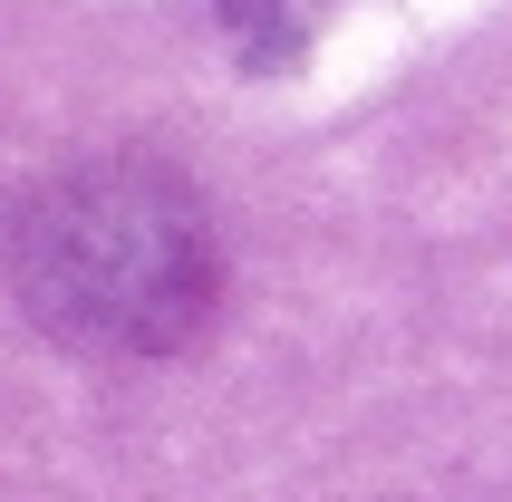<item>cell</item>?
Returning a JSON list of instances; mask_svg holds the SVG:
<instances>
[{
    "instance_id": "obj_1",
    "label": "cell",
    "mask_w": 512,
    "mask_h": 502,
    "mask_svg": "<svg viewBox=\"0 0 512 502\" xmlns=\"http://www.w3.org/2000/svg\"><path fill=\"white\" fill-rule=\"evenodd\" d=\"M213 213L165 155L58 165L10 213V290L87 358H165L213 309Z\"/></svg>"
},
{
    "instance_id": "obj_2",
    "label": "cell",
    "mask_w": 512,
    "mask_h": 502,
    "mask_svg": "<svg viewBox=\"0 0 512 502\" xmlns=\"http://www.w3.org/2000/svg\"><path fill=\"white\" fill-rule=\"evenodd\" d=\"M223 20H232V39H242L252 58H290L300 39H310L319 0H223Z\"/></svg>"
}]
</instances>
